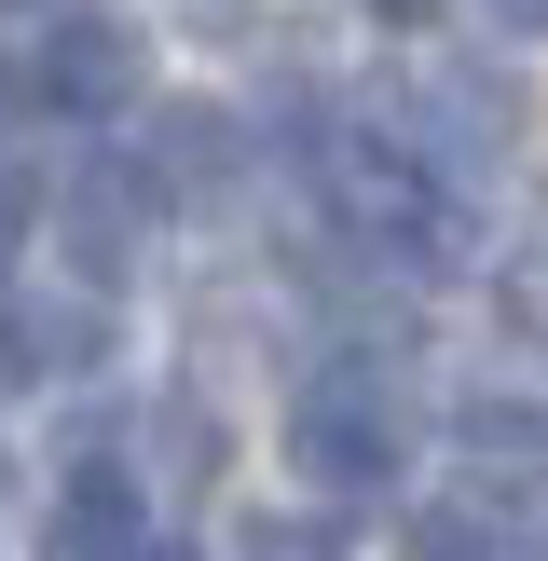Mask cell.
<instances>
[{
  "mask_svg": "<svg viewBox=\"0 0 548 561\" xmlns=\"http://www.w3.org/2000/svg\"><path fill=\"white\" fill-rule=\"evenodd\" d=\"M151 164H69V192H55V206H69V247H82V261H124V247H137V219H151Z\"/></svg>",
  "mask_w": 548,
  "mask_h": 561,
  "instance_id": "277c9868",
  "label": "cell"
},
{
  "mask_svg": "<svg viewBox=\"0 0 548 561\" xmlns=\"http://www.w3.org/2000/svg\"><path fill=\"white\" fill-rule=\"evenodd\" d=\"M151 535H137V493L124 480H69V507L42 520V561H137Z\"/></svg>",
  "mask_w": 548,
  "mask_h": 561,
  "instance_id": "8992f818",
  "label": "cell"
},
{
  "mask_svg": "<svg viewBox=\"0 0 548 561\" xmlns=\"http://www.w3.org/2000/svg\"><path fill=\"white\" fill-rule=\"evenodd\" d=\"M411 561H480V520H466V507H425V520H411Z\"/></svg>",
  "mask_w": 548,
  "mask_h": 561,
  "instance_id": "8fae6325",
  "label": "cell"
},
{
  "mask_svg": "<svg viewBox=\"0 0 548 561\" xmlns=\"http://www.w3.org/2000/svg\"><path fill=\"white\" fill-rule=\"evenodd\" d=\"M137 561H192V548H179V535H151V548H137Z\"/></svg>",
  "mask_w": 548,
  "mask_h": 561,
  "instance_id": "4fadbf2b",
  "label": "cell"
},
{
  "mask_svg": "<svg viewBox=\"0 0 548 561\" xmlns=\"http://www.w3.org/2000/svg\"><path fill=\"white\" fill-rule=\"evenodd\" d=\"M425 124L453 137V151H507V137H521V96H507L493 69H438V82H425Z\"/></svg>",
  "mask_w": 548,
  "mask_h": 561,
  "instance_id": "52a82bcc",
  "label": "cell"
},
{
  "mask_svg": "<svg viewBox=\"0 0 548 561\" xmlns=\"http://www.w3.org/2000/svg\"><path fill=\"white\" fill-rule=\"evenodd\" d=\"M288 453H301V480H316V493H398V411H384V383H370V370L301 383Z\"/></svg>",
  "mask_w": 548,
  "mask_h": 561,
  "instance_id": "7a4b0ae2",
  "label": "cell"
},
{
  "mask_svg": "<svg viewBox=\"0 0 548 561\" xmlns=\"http://www.w3.org/2000/svg\"><path fill=\"white\" fill-rule=\"evenodd\" d=\"M493 27H521V42H548V0H493Z\"/></svg>",
  "mask_w": 548,
  "mask_h": 561,
  "instance_id": "7c38bea8",
  "label": "cell"
},
{
  "mask_svg": "<svg viewBox=\"0 0 548 561\" xmlns=\"http://www.w3.org/2000/svg\"><path fill=\"white\" fill-rule=\"evenodd\" d=\"M27 96L42 110H124L137 96V27L124 14H55L27 55Z\"/></svg>",
  "mask_w": 548,
  "mask_h": 561,
  "instance_id": "3957f363",
  "label": "cell"
},
{
  "mask_svg": "<svg viewBox=\"0 0 548 561\" xmlns=\"http://www.w3.org/2000/svg\"><path fill=\"white\" fill-rule=\"evenodd\" d=\"M151 179H164V192H219V179H233V124L179 96V110L151 124Z\"/></svg>",
  "mask_w": 548,
  "mask_h": 561,
  "instance_id": "ba28073f",
  "label": "cell"
},
{
  "mask_svg": "<svg viewBox=\"0 0 548 561\" xmlns=\"http://www.w3.org/2000/svg\"><path fill=\"white\" fill-rule=\"evenodd\" d=\"M370 14H398V27H411V14H425V0H370Z\"/></svg>",
  "mask_w": 548,
  "mask_h": 561,
  "instance_id": "5bb4252c",
  "label": "cell"
},
{
  "mask_svg": "<svg viewBox=\"0 0 548 561\" xmlns=\"http://www.w3.org/2000/svg\"><path fill=\"white\" fill-rule=\"evenodd\" d=\"M466 453H548V425L507 411V398H480V411H466Z\"/></svg>",
  "mask_w": 548,
  "mask_h": 561,
  "instance_id": "9c48e42d",
  "label": "cell"
},
{
  "mask_svg": "<svg viewBox=\"0 0 548 561\" xmlns=\"http://www.w3.org/2000/svg\"><path fill=\"white\" fill-rule=\"evenodd\" d=\"M247 561H343V535H329V520H261Z\"/></svg>",
  "mask_w": 548,
  "mask_h": 561,
  "instance_id": "30bf717a",
  "label": "cell"
},
{
  "mask_svg": "<svg viewBox=\"0 0 548 561\" xmlns=\"http://www.w3.org/2000/svg\"><path fill=\"white\" fill-rule=\"evenodd\" d=\"M96 356H110L96 301H14V316H0V383L14 370H96Z\"/></svg>",
  "mask_w": 548,
  "mask_h": 561,
  "instance_id": "5b68a950",
  "label": "cell"
},
{
  "mask_svg": "<svg viewBox=\"0 0 548 561\" xmlns=\"http://www.w3.org/2000/svg\"><path fill=\"white\" fill-rule=\"evenodd\" d=\"M316 179H329V206H343V233L370 247V261H438V247H453L425 151H384V137H329V151H316Z\"/></svg>",
  "mask_w": 548,
  "mask_h": 561,
  "instance_id": "6da1fadb",
  "label": "cell"
}]
</instances>
